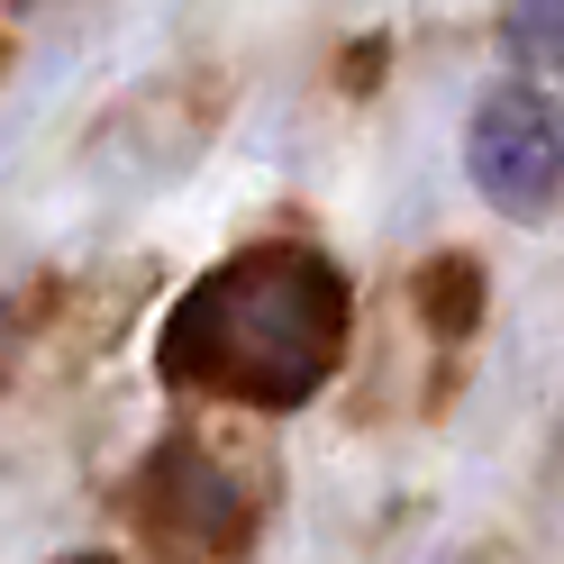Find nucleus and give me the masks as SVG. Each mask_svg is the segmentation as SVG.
<instances>
[{"mask_svg": "<svg viewBox=\"0 0 564 564\" xmlns=\"http://www.w3.org/2000/svg\"><path fill=\"white\" fill-rule=\"evenodd\" d=\"M482 292H491V282H482L474 256H429L419 282H410V301H419V319H429L437 346H465L482 328Z\"/></svg>", "mask_w": 564, "mask_h": 564, "instance_id": "4", "label": "nucleus"}, {"mask_svg": "<svg viewBox=\"0 0 564 564\" xmlns=\"http://www.w3.org/2000/svg\"><path fill=\"white\" fill-rule=\"evenodd\" d=\"M501 37H510V55L528 64V74H555L564 64V10H519Z\"/></svg>", "mask_w": 564, "mask_h": 564, "instance_id": "5", "label": "nucleus"}, {"mask_svg": "<svg viewBox=\"0 0 564 564\" xmlns=\"http://www.w3.org/2000/svg\"><path fill=\"white\" fill-rule=\"evenodd\" d=\"M465 164H474V183H482L491 209H510V219H546V209L564 200V110H555L538 83L482 91Z\"/></svg>", "mask_w": 564, "mask_h": 564, "instance_id": "2", "label": "nucleus"}, {"mask_svg": "<svg viewBox=\"0 0 564 564\" xmlns=\"http://www.w3.org/2000/svg\"><path fill=\"white\" fill-rule=\"evenodd\" d=\"M137 510H147V528L164 546H192V555H237L246 528H256V501H246L192 437H173L155 465L137 474Z\"/></svg>", "mask_w": 564, "mask_h": 564, "instance_id": "3", "label": "nucleus"}, {"mask_svg": "<svg viewBox=\"0 0 564 564\" xmlns=\"http://www.w3.org/2000/svg\"><path fill=\"white\" fill-rule=\"evenodd\" d=\"M64 564H110V555H64Z\"/></svg>", "mask_w": 564, "mask_h": 564, "instance_id": "7", "label": "nucleus"}, {"mask_svg": "<svg viewBox=\"0 0 564 564\" xmlns=\"http://www.w3.org/2000/svg\"><path fill=\"white\" fill-rule=\"evenodd\" d=\"M19 337H28V319H19V301H0V382H10V365H19Z\"/></svg>", "mask_w": 564, "mask_h": 564, "instance_id": "6", "label": "nucleus"}, {"mask_svg": "<svg viewBox=\"0 0 564 564\" xmlns=\"http://www.w3.org/2000/svg\"><path fill=\"white\" fill-rule=\"evenodd\" d=\"M346 273L301 237L246 246L209 264L183 301L164 310L155 365L192 392H219L246 410H301L346 356Z\"/></svg>", "mask_w": 564, "mask_h": 564, "instance_id": "1", "label": "nucleus"}]
</instances>
